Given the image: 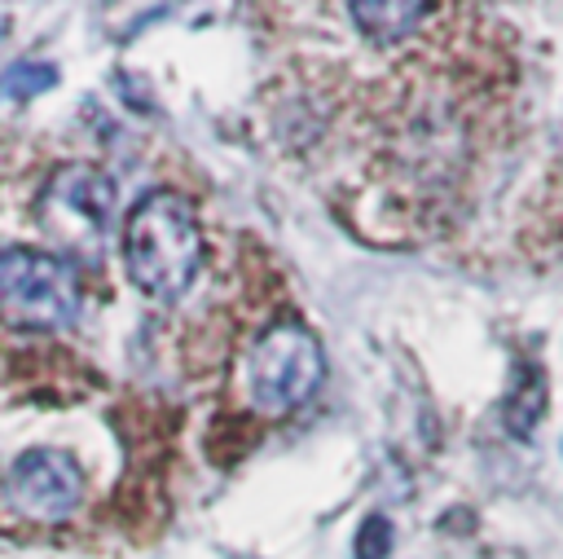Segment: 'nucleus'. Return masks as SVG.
Listing matches in <instances>:
<instances>
[{
	"mask_svg": "<svg viewBox=\"0 0 563 559\" xmlns=\"http://www.w3.org/2000/svg\"><path fill=\"white\" fill-rule=\"evenodd\" d=\"M123 264L150 299H180L202 264V229L194 207L172 189H150L123 220Z\"/></svg>",
	"mask_w": 563,
	"mask_h": 559,
	"instance_id": "nucleus-1",
	"label": "nucleus"
},
{
	"mask_svg": "<svg viewBox=\"0 0 563 559\" xmlns=\"http://www.w3.org/2000/svg\"><path fill=\"white\" fill-rule=\"evenodd\" d=\"M57 84V70L48 66V62H18V66H9L4 75H0V97H35V92H44V88H53Z\"/></svg>",
	"mask_w": 563,
	"mask_h": 559,
	"instance_id": "nucleus-8",
	"label": "nucleus"
},
{
	"mask_svg": "<svg viewBox=\"0 0 563 559\" xmlns=\"http://www.w3.org/2000/svg\"><path fill=\"white\" fill-rule=\"evenodd\" d=\"M110 216H114V180L88 163L62 167L40 198L44 229L75 251H97L110 229Z\"/></svg>",
	"mask_w": 563,
	"mask_h": 559,
	"instance_id": "nucleus-4",
	"label": "nucleus"
},
{
	"mask_svg": "<svg viewBox=\"0 0 563 559\" xmlns=\"http://www.w3.org/2000/svg\"><path fill=\"white\" fill-rule=\"evenodd\" d=\"M325 379V352L317 335L299 321H277L251 348L246 392L260 414H290L299 409Z\"/></svg>",
	"mask_w": 563,
	"mask_h": 559,
	"instance_id": "nucleus-3",
	"label": "nucleus"
},
{
	"mask_svg": "<svg viewBox=\"0 0 563 559\" xmlns=\"http://www.w3.org/2000/svg\"><path fill=\"white\" fill-rule=\"evenodd\" d=\"M545 374H541V365H532V361H519V379L510 383V401H506V427H510V436H532V427H537V418L545 414Z\"/></svg>",
	"mask_w": 563,
	"mask_h": 559,
	"instance_id": "nucleus-7",
	"label": "nucleus"
},
{
	"mask_svg": "<svg viewBox=\"0 0 563 559\" xmlns=\"http://www.w3.org/2000/svg\"><path fill=\"white\" fill-rule=\"evenodd\" d=\"M347 13L361 26V35H369L374 44H396L418 22H427L435 9L418 4V0H369V4H347Z\"/></svg>",
	"mask_w": 563,
	"mask_h": 559,
	"instance_id": "nucleus-6",
	"label": "nucleus"
},
{
	"mask_svg": "<svg viewBox=\"0 0 563 559\" xmlns=\"http://www.w3.org/2000/svg\"><path fill=\"white\" fill-rule=\"evenodd\" d=\"M79 308L84 282L66 255L31 246L0 251V321L18 330H66Z\"/></svg>",
	"mask_w": 563,
	"mask_h": 559,
	"instance_id": "nucleus-2",
	"label": "nucleus"
},
{
	"mask_svg": "<svg viewBox=\"0 0 563 559\" xmlns=\"http://www.w3.org/2000/svg\"><path fill=\"white\" fill-rule=\"evenodd\" d=\"M4 497L22 519L57 524L84 502V467L66 449H26L4 471Z\"/></svg>",
	"mask_w": 563,
	"mask_h": 559,
	"instance_id": "nucleus-5",
	"label": "nucleus"
},
{
	"mask_svg": "<svg viewBox=\"0 0 563 559\" xmlns=\"http://www.w3.org/2000/svg\"><path fill=\"white\" fill-rule=\"evenodd\" d=\"M391 550V524L383 515H369L356 528V559H387Z\"/></svg>",
	"mask_w": 563,
	"mask_h": 559,
	"instance_id": "nucleus-9",
	"label": "nucleus"
}]
</instances>
